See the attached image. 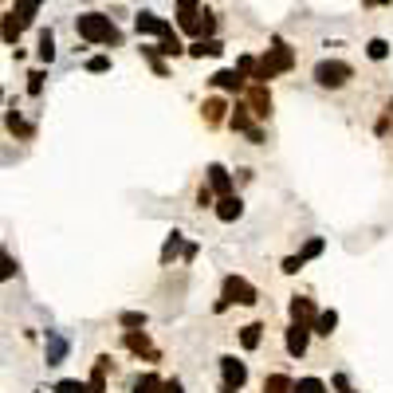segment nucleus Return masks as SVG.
Masks as SVG:
<instances>
[{"label": "nucleus", "instance_id": "obj_1", "mask_svg": "<svg viewBox=\"0 0 393 393\" xmlns=\"http://www.w3.org/2000/svg\"><path fill=\"white\" fill-rule=\"evenodd\" d=\"M295 67V55H291V48L283 44V39H275L268 48V55L264 60H256V67H252V79L256 83H268V79H275L280 71H291Z\"/></svg>", "mask_w": 393, "mask_h": 393}, {"label": "nucleus", "instance_id": "obj_2", "mask_svg": "<svg viewBox=\"0 0 393 393\" xmlns=\"http://www.w3.org/2000/svg\"><path fill=\"white\" fill-rule=\"evenodd\" d=\"M75 32L86 39V44H118V28H114L111 16H98V12H83L75 20Z\"/></svg>", "mask_w": 393, "mask_h": 393}, {"label": "nucleus", "instance_id": "obj_3", "mask_svg": "<svg viewBox=\"0 0 393 393\" xmlns=\"http://www.w3.org/2000/svg\"><path fill=\"white\" fill-rule=\"evenodd\" d=\"M350 63H342V60H322L319 67H315V83L319 86H346V79H350Z\"/></svg>", "mask_w": 393, "mask_h": 393}, {"label": "nucleus", "instance_id": "obj_4", "mask_svg": "<svg viewBox=\"0 0 393 393\" xmlns=\"http://www.w3.org/2000/svg\"><path fill=\"white\" fill-rule=\"evenodd\" d=\"M177 16H181L177 24H181L189 36H196V39H209L212 28H217V16H212V12H201V8H193V12H177Z\"/></svg>", "mask_w": 393, "mask_h": 393}, {"label": "nucleus", "instance_id": "obj_5", "mask_svg": "<svg viewBox=\"0 0 393 393\" xmlns=\"http://www.w3.org/2000/svg\"><path fill=\"white\" fill-rule=\"evenodd\" d=\"M224 303H228V307H252V303H256V287H252V283L248 280H240V275H228V280H224Z\"/></svg>", "mask_w": 393, "mask_h": 393}, {"label": "nucleus", "instance_id": "obj_6", "mask_svg": "<svg viewBox=\"0 0 393 393\" xmlns=\"http://www.w3.org/2000/svg\"><path fill=\"white\" fill-rule=\"evenodd\" d=\"M221 374H224V390H240L248 381V366L236 358H221Z\"/></svg>", "mask_w": 393, "mask_h": 393}, {"label": "nucleus", "instance_id": "obj_7", "mask_svg": "<svg viewBox=\"0 0 393 393\" xmlns=\"http://www.w3.org/2000/svg\"><path fill=\"white\" fill-rule=\"evenodd\" d=\"M307 338H311L307 322H291V331H287V354L303 358V354H307Z\"/></svg>", "mask_w": 393, "mask_h": 393}, {"label": "nucleus", "instance_id": "obj_8", "mask_svg": "<svg viewBox=\"0 0 393 393\" xmlns=\"http://www.w3.org/2000/svg\"><path fill=\"white\" fill-rule=\"evenodd\" d=\"M134 28L142 32V36H170L173 28L161 20V16H154V12H138L134 16Z\"/></svg>", "mask_w": 393, "mask_h": 393}, {"label": "nucleus", "instance_id": "obj_9", "mask_svg": "<svg viewBox=\"0 0 393 393\" xmlns=\"http://www.w3.org/2000/svg\"><path fill=\"white\" fill-rule=\"evenodd\" d=\"M248 107H252L256 118H268V114H271V95H268V86H264V83L248 86Z\"/></svg>", "mask_w": 393, "mask_h": 393}, {"label": "nucleus", "instance_id": "obj_10", "mask_svg": "<svg viewBox=\"0 0 393 393\" xmlns=\"http://www.w3.org/2000/svg\"><path fill=\"white\" fill-rule=\"evenodd\" d=\"M315 319H319L315 303L303 299V295H295V299H291V322H307V327H315Z\"/></svg>", "mask_w": 393, "mask_h": 393}, {"label": "nucleus", "instance_id": "obj_11", "mask_svg": "<svg viewBox=\"0 0 393 393\" xmlns=\"http://www.w3.org/2000/svg\"><path fill=\"white\" fill-rule=\"evenodd\" d=\"M212 86H221V91H244V71L232 67V71H217L212 75Z\"/></svg>", "mask_w": 393, "mask_h": 393}, {"label": "nucleus", "instance_id": "obj_12", "mask_svg": "<svg viewBox=\"0 0 393 393\" xmlns=\"http://www.w3.org/2000/svg\"><path fill=\"white\" fill-rule=\"evenodd\" d=\"M240 212H244V205H240V196L236 193H224L221 201H217V217H221V221H236Z\"/></svg>", "mask_w": 393, "mask_h": 393}, {"label": "nucleus", "instance_id": "obj_13", "mask_svg": "<svg viewBox=\"0 0 393 393\" xmlns=\"http://www.w3.org/2000/svg\"><path fill=\"white\" fill-rule=\"evenodd\" d=\"M209 189L212 193H232V177H228V170L224 165H209Z\"/></svg>", "mask_w": 393, "mask_h": 393}, {"label": "nucleus", "instance_id": "obj_14", "mask_svg": "<svg viewBox=\"0 0 393 393\" xmlns=\"http://www.w3.org/2000/svg\"><path fill=\"white\" fill-rule=\"evenodd\" d=\"M44 4V0H16V8H12V16L20 20V28H28L32 20H36V8Z\"/></svg>", "mask_w": 393, "mask_h": 393}, {"label": "nucleus", "instance_id": "obj_15", "mask_svg": "<svg viewBox=\"0 0 393 393\" xmlns=\"http://www.w3.org/2000/svg\"><path fill=\"white\" fill-rule=\"evenodd\" d=\"M107 369H111V358H98L95 362V374H91V393H107Z\"/></svg>", "mask_w": 393, "mask_h": 393}, {"label": "nucleus", "instance_id": "obj_16", "mask_svg": "<svg viewBox=\"0 0 393 393\" xmlns=\"http://www.w3.org/2000/svg\"><path fill=\"white\" fill-rule=\"evenodd\" d=\"M221 51H224V44L209 36V39H196L193 48H189V55H193V60H205V55H221Z\"/></svg>", "mask_w": 393, "mask_h": 393}, {"label": "nucleus", "instance_id": "obj_17", "mask_svg": "<svg viewBox=\"0 0 393 393\" xmlns=\"http://www.w3.org/2000/svg\"><path fill=\"white\" fill-rule=\"evenodd\" d=\"M224 111H228V107H224L221 98H205V107H201V114H205V122H209V126H221L224 122Z\"/></svg>", "mask_w": 393, "mask_h": 393}, {"label": "nucleus", "instance_id": "obj_18", "mask_svg": "<svg viewBox=\"0 0 393 393\" xmlns=\"http://www.w3.org/2000/svg\"><path fill=\"white\" fill-rule=\"evenodd\" d=\"M126 346L134 350V354H146V358H158V350L149 346V338L146 334H138V331H126Z\"/></svg>", "mask_w": 393, "mask_h": 393}, {"label": "nucleus", "instance_id": "obj_19", "mask_svg": "<svg viewBox=\"0 0 393 393\" xmlns=\"http://www.w3.org/2000/svg\"><path fill=\"white\" fill-rule=\"evenodd\" d=\"M248 111H252V107H248V102H236L232 107V114H228V122H232V130H252V118H248Z\"/></svg>", "mask_w": 393, "mask_h": 393}, {"label": "nucleus", "instance_id": "obj_20", "mask_svg": "<svg viewBox=\"0 0 393 393\" xmlns=\"http://www.w3.org/2000/svg\"><path fill=\"white\" fill-rule=\"evenodd\" d=\"M185 248H189V244H181V232H170V240H165V248H161V264H173Z\"/></svg>", "mask_w": 393, "mask_h": 393}, {"label": "nucleus", "instance_id": "obj_21", "mask_svg": "<svg viewBox=\"0 0 393 393\" xmlns=\"http://www.w3.org/2000/svg\"><path fill=\"white\" fill-rule=\"evenodd\" d=\"M264 393H295V381L287 378V374H271V378L264 381Z\"/></svg>", "mask_w": 393, "mask_h": 393}, {"label": "nucleus", "instance_id": "obj_22", "mask_svg": "<svg viewBox=\"0 0 393 393\" xmlns=\"http://www.w3.org/2000/svg\"><path fill=\"white\" fill-rule=\"evenodd\" d=\"M259 338H264V327H259V322H248L244 331H240V346H244V350H256Z\"/></svg>", "mask_w": 393, "mask_h": 393}, {"label": "nucleus", "instance_id": "obj_23", "mask_svg": "<svg viewBox=\"0 0 393 393\" xmlns=\"http://www.w3.org/2000/svg\"><path fill=\"white\" fill-rule=\"evenodd\" d=\"M36 55H39L44 63L55 60V36H51V32H39V48H36Z\"/></svg>", "mask_w": 393, "mask_h": 393}, {"label": "nucleus", "instance_id": "obj_24", "mask_svg": "<svg viewBox=\"0 0 393 393\" xmlns=\"http://www.w3.org/2000/svg\"><path fill=\"white\" fill-rule=\"evenodd\" d=\"M334 327H338V315H334V311H322L319 319H315V334H327V338H331Z\"/></svg>", "mask_w": 393, "mask_h": 393}, {"label": "nucleus", "instance_id": "obj_25", "mask_svg": "<svg viewBox=\"0 0 393 393\" xmlns=\"http://www.w3.org/2000/svg\"><path fill=\"white\" fill-rule=\"evenodd\" d=\"M48 342H51L48 362H51V366H60V362H63V350H67V346H63V338H60V334H51V331H48Z\"/></svg>", "mask_w": 393, "mask_h": 393}, {"label": "nucleus", "instance_id": "obj_26", "mask_svg": "<svg viewBox=\"0 0 393 393\" xmlns=\"http://www.w3.org/2000/svg\"><path fill=\"white\" fill-rule=\"evenodd\" d=\"M295 393H327V385L319 378H299L295 381Z\"/></svg>", "mask_w": 393, "mask_h": 393}, {"label": "nucleus", "instance_id": "obj_27", "mask_svg": "<svg viewBox=\"0 0 393 393\" xmlns=\"http://www.w3.org/2000/svg\"><path fill=\"white\" fill-rule=\"evenodd\" d=\"M134 393H161V381L154 378V374H146V378L134 381Z\"/></svg>", "mask_w": 393, "mask_h": 393}, {"label": "nucleus", "instance_id": "obj_28", "mask_svg": "<svg viewBox=\"0 0 393 393\" xmlns=\"http://www.w3.org/2000/svg\"><path fill=\"white\" fill-rule=\"evenodd\" d=\"M118 322H122L126 331H138V327H146V315H142V311H126Z\"/></svg>", "mask_w": 393, "mask_h": 393}, {"label": "nucleus", "instance_id": "obj_29", "mask_svg": "<svg viewBox=\"0 0 393 393\" xmlns=\"http://www.w3.org/2000/svg\"><path fill=\"white\" fill-rule=\"evenodd\" d=\"M158 51H161V55H177V51H181V39H177V36L170 32V36H161Z\"/></svg>", "mask_w": 393, "mask_h": 393}, {"label": "nucleus", "instance_id": "obj_30", "mask_svg": "<svg viewBox=\"0 0 393 393\" xmlns=\"http://www.w3.org/2000/svg\"><path fill=\"white\" fill-rule=\"evenodd\" d=\"M369 60H385V55H390V44H385V39H369Z\"/></svg>", "mask_w": 393, "mask_h": 393}, {"label": "nucleus", "instance_id": "obj_31", "mask_svg": "<svg viewBox=\"0 0 393 393\" xmlns=\"http://www.w3.org/2000/svg\"><path fill=\"white\" fill-rule=\"evenodd\" d=\"M8 130H12V134H20V138H32V126H28V122H20L16 114H8Z\"/></svg>", "mask_w": 393, "mask_h": 393}, {"label": "nucleus", "instance_id": "obj_32", "mask_svg": "<svg viewBox=\"0 0 393 393\" xmlns=\"http://www.w3.org/2000/svg\"><path fill=\"white\" fill-rule=\"evenodd\" d=\"M55 393H91V385H83V381H60Z\"/></svg>", "mask_w": 393, "mask_h": 393}, {"label": "nucleus", "instance_id": "obj_33", "mask_svg": "<svg viewBox=\"0 0 393 393\" xmlns=\"http://www.w3.org/2000/svg\"><path fill=\"white\" fill-rule=\"evenodd\" d=\"M86 71H95V75L111 71V60H107V55H95V60H86Z\"/></svg>", "mask_w": 393, "mask_h": 393}, {"label": "nucleus", "instance_id": "obj_34", "mask_svg": "<svg viewBox=\"0 0 393 393\" xmlns=\"http://www.w3.org/2000/svg\"><path fill=\"white\" fill-rule=\"evenodd\" d=\"M322 248H327V244H322L319 236H315V240H307V248H303L299 256H303V259H315V256H319V252H322Z\"/></svg>", "mask_w": 393, "mask_h": 393}, {"label": "nucleus", "instance_id": "obj_35", "mask_svg": "<svg viewBox=\"0 0 393 393\" xmlns=\"http://www.w3.org/2000/svg\"><path fill=\"white\" fill-rule=\"evenodd\" d=\"M28 91H32V95H39V91H44V75H39V71L28 75Z\"/></svg>", "mask_w": 393, "mask_h": 393}, {"label": "nucleus", "instance_id": "obj_36", "mask_svg": "<svg viewBox=\"0 0 393 393\" xmlns=\"http://www.w3.org/2000/svg\"><path fill=\"white\" fill-rule=\"evenodd\" d=\"M303 264H307L303 256H291V259H283V271H287V275H295V271L303 268Z\"/></svg>", "mask_w": 393, "mask_h": 393}, {"label": "nucleus", "instance_id": "obj_37", "mask_svg": "<svg viewBox=\"0 0 393 393\" xmlns=\"http://www.w3.org/2000/svg\"><path fill=\"white\" fill-rule=\"evenodd\" d=\"M161 393H185V385L177 378H173V381H161Z\"/></svg>", "mask_w": 393, "mask_h": 393}, {"label": "nucleus", "instance_id": "obj_38", "mask_svg": "<svg viewBox=\"0 0 393 393\" xmlns=\"http://www.w3.org/2000/svg\"><path fill=\"white\" fill-rule=\"evenodd\" d=\"M12 271H16V264H12V256L4 252V271H0V275H4V280H12Z\"/></svg>", "mask_w": 393, "mask_h": 393}, {"label": "nucleus", "instance_id": "obj_39", "mask_svg": "<svg viewBox=\"0 0 393 393\" xmlns=\"http://www.w3.org/2000/svg\"><path fill=\"white\" fill-rule=\"evenodd\" d=\"M196 4H201V0H177V12H193Z\"/></svg>", "mask_w": 393, "mask_h": 393}, {"label": "nucleus", "instance_id": "obj_40", "mask_svg": "<svg viewBox=\"0 0 393 393\" xmlns=\"http://www.w3.org/2000/svg\"><path fill=\"white\" fill-rule=\"evenodd\" d=\"M224 393H236V390H224Z\"/></svg>", "mask_w": 393, "mask_h": 393}]
</instances>
